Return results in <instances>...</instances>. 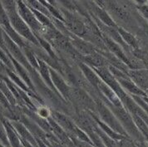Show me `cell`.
<instances>
[{"label":"cell","mask_w":148,"mask_h":147,"mask_svg":"<svg viewBox=\"0 0 148 147\" xmlns=\"http://www.w3.org/2000/svg\"><path fill=\"white\" fill-rule=\"evenodd\" d=\"M72 97L84 108L90 109L92 111L96 110V102H94V101L91 98V96L82 88H78V87H76L73 89L72 88L71 98Z\"/></svg>","instance_id":"cell-8"},{"label":"cell","mask_w":148,"mask_h":147,"mask_svg":"<svg viewBox=\"0 0 148 147\" xmlns=\"http://www.w3.org/2000/svg\"><path fill=\"white\" fill-rule=\"evenodd\" d=\"M139 10L142 13L144 17L147 18V6H146V5L141 6V7H139Z\"/></svg>","instance_id":"cell-32"},{"label":"cell","mask_w":148,"mask_h":147,"mask_svg":"<svg viewBox=\"0 0 148 147\" xmlns=\"http://www.w3.org/2000/svg\"><path fill=\"white\" fill-rule=\"evenodd\" d=\"M96 109L98 111L99 116H101V119L103 123H105L108 126H109L112 130H113L115 132L120 134L123 136L128 137L127 134L121 126V124L119 123L118 120L116 118L113 113L111 111L110 108L107 107L103 102L101 101H96Z\"/></svg>","instance_id":"cell-5"},{"label":"cell","mask_w":148,"mask_h":147,"mask_svg":"<svg viewBox=\"0 0 148 147\" xmlns=\"http://www.w3.org/2000/svg\"><path fill=\"white\" fill-rule=\"evenodd\" d=\"M116 147H136L133 142L128 137H123L121 140L116 142Z\"/></svg>","instance_id":"cell-30"},{"label":"cell","mask_w":148,"mask_h":147,"mask_svg":"<svg viewBox=\"0 0 148 147\" xmlns=\"http://www.w3.org/2000/svg\"><path fill=\"white\" fill-rule=\"evenodd\" d=\"M127 76L143 92L147 90V70L131 69L128 70Z\"/></svg>","instance_id":"cell-10"},{"label":"cell","mask_w":148,"mask_h":147,"mask_svg":"<svg viewBox=\"0 0 148 147\" xmlns=\"http://www.w3.org/2000/svg\"><path fill=\"white\" fill-rule=\"evenodd\" d=\"M49 72L51 79L53 81L55 89L58 91V92H60L61 95L66 99V100H71V89L68 87L66 81L63 80V78L61 77L59 74L53 68L49 67Z\"/></svg>","instance_id":"cell-7"},{"label":"cell","mask_w":148,"mask_h":147,"mask_svg":"<svg viewBox=\"0 0 148 147\" xmlns=\"http://www.w3.org/2000/svg\"><path fill=\"white\" fill-rule=\"evenodd\" d=\"M0 140L3 143L2 145H3L5 147H11L10 144H9V141H8V135L7 133H6V131H5V128H4L2 122H0Z\"/></svg>","instance_id":"cell-28"},{"label":"cell","mask_w":148,"mask_h":147,"mask_svg":"<svg viewBox=\"0 0 148 147\" xmlns=\"http://www.w3.org/2000/svg\"><path fill=\"white\" fill-rule=\"evenodd\" d=\"M0 60H1V62H3L9 70H11V71H13V72H15V71H14V65H13V62H12V61L10 59L9 56H8L7 53H6L3 49H2L1 47H0Z\"/></svg>","instance_id":"cell-27"},{"label":"cell","mask_w":148,"mask_h":147,"mask_svg":"<svg viewBox=\"0 0 148 147\" xmlns=\"http://www.w3.org/2000/svg\"><path fill=\"white\" fill-rule=\"evenodd\" d=\"M79 67L81 68V70L82 71V72L84 74V76L86 77V78L88 79V81L96 88L98 89V87L100 85L102 81L100 79V77L97 75V73L95 72L94 71L89 67L88 65L81 62L79 63Z\"/></svg>","instance_id":"cell-18"},{"label":"cell","mask_w":148,"mask_h":147,"mask_svg":"<svg viewBox=\"0 0 148 147\" xmlns=\"http://www.w3.org/2000/svg\"><path fill=\"white\" fill-rule=\"evenodd\" d=\"M38 71L40 72L41 77H42V79L44 80L45 83L47 84L48 87L53 91V92L55 93L57 96H59V93L58 92V91L55 89L53 81L51 79V76H50V72H49V67L47 66V63L44 62V61L41 60L39 58H38Z\"/></svg>","instance_id":"cell-17"},{"label":"cell","mask_w":148,"mask_h":147,"mask_svg":"<svg viewBox=\"0 0 148 147\" xmlns=\"http://www.w3.org/2000/svg\"><path fill=\"white\" fill-rule=\"evenodd\" d=\"M132 120L134 122L135 126L137 128V130L139 131V132L141 133L144 136H146V138L147 137L148 129H147V123H146L144 120L141 119V117L135 116V115H131Z\"/></svg>","instance_id":"cell-24"},{"label":"cell","mask_w":148,"mask_h":147,"mask_svg":"<svg viewBox=\"0 0 148 147\" xmlns=\"http://www.w3.org/2000/svg\"><path fill=\"white\" fill-rule=\"evenodd\" d=\"M109 107L111 108V111H112V113L116 116V118L118 120L119 123L121 124V126L123 127V129L125 130V131L127 134L132 135L135 136L137 139H141V133L139 132V131L137 130V128L135 126L134 122L132 120L131 114L128 112L125 109V107H114L112 105H109Z\"/></svg>","instance_id":"cell-2"},{"label":"cell","mask_w":148,"mask_h":147,"mask_svg":"<svg viewBox=\"0 0 148 147\" xmlns=\"http://www.w3.org/2000/svg\"><path fill=\"white\" fill-rule=\"evenodd\" d=\"M0 147H5L3 145H2V144H0Z\"/></svg>","instance_id":"cell-35"},{"label":"cell","mask_w":148,"mask_h":147,"mask_svg":"<svg viewBox=\"0 0 148 147\" xmlns=\"http://www.w3.org/2000/svg\"><path fill=\"white\" fill-rule=\"evenodd\" d=\"M6 74H7L8 77L12 81L13 83L15 84L18 88H21V89H22L23 92H25L32 93V92L28 89V87L26 86V84L23 81V80L21 79L20 77H19L17 74L15 73V72H13V71H11V70H9V69H7V72H6Z\"/></svg>","instance_id":"cell-22"},{"label":"cell","mask_w":148,"mask_h":147,"mask_svg":"<svg viewBox=\"0 0 148 147\" xmlns=\"http://www.w3.org/2000/svg\"><path fill=\"white\" fill-rule=\"evenodd\" d=\"M35 37L37 38V40L38 42L39 45H40L41 47H43V48L47 51V53H48V55L50 56V57L54 59V60L58 61V57H57L56 54L54 53L53 50V48H52L51 44H50L46 39H44L43 38H42L40 36H39V37H38V36H35Z\"/></svg>","instance_id":"cell-26"},{"label":"cell","mask_w":148,"mask_h":147,"mask_svg":"<svg viewBox=\"0 0 148 147\" xmlns=\"http://www.w3.org/2000/svg\"><path fill=\"white\" fill-rule=\"evenodd\" d=\"M37 111H38L37 115L42 119L46 120L47 118H49V116H50V111L46 107H38L37 109Z\"/></svg>","instance_id":"cell-31"},{"label":"cell","mask_w":148,"mask_h":147,"mask_svg":"<svg viewBox=\"0 0 148 147\" xmlns=\"http://www.w3.org/2000/svg\"><path fill=\"white\" fill-rule=\"evenodd\" d=\"M0 91L4 94V96H6L8 101H9L10 105L14 108V107L17 105V101L14 98V95L11 92V91L9 90V88L8 87L6 83L2 80L1 78H0Z\"/></svg>","instance_id":"cell-25"},{"label":"cell","mask_w":148,"mask_h":147,"mask_svg":"<svg viewBox=\"0 0 148 147\" xmlns=\"http://www.w3.org/2000/svg\"><path fill=\"white\" fill-rule=\"evenodd\" d=\"M10 123H11L12 126L14 127L15 131L17 132L18 135L19 136V138H20L21 140H26L27 142H28L29 144H31L32 146H34V147H38L37 141H36L35 138L34 137V135L30 133V131L27 130L26 126L22 122L14 120V121H12Z\"/></svg>","instance_id":"cell-13"},{"label":"cell","mask_w":148,"mask_h":147,"mask_svg":"<svg viewBox=\"0 0 148 147\" xmlns=\"http://www.w3.org/2000/svg\"><path fill=\"white\" fill-rule=\"evenodd\" d=\"M2 6L3 7L8 18L9 19L10 24L12 27L15 30V32L18 34L23 38L27 39L28 42L34 43L36 46H39V43L37 40V38L27 27V25L22 19L19 14L17 11L16 1H0Z\"/></svg>","instance_id":"cell-1"},{"label":"cell","mask_w":148,"mask_h":147,"mask_svg":"<svg viewBox=\"0 0 148 147\" xmlns=\"http://www.w3.org/2000/svg\"><path fill=\"white\" fill-rule=\"evenodd\" d=\"M68 38L70 39L71 44L73 45V47L76 49V51L77 53L81 54L82 56L84 55L86 57V56H89L91 54L94 53L95 52H97L96 48L93 47L92 44H91L87 41L82 39L81 38H78L73 34H71Z\"/></svg>","instance_id":"cell-9"},{"label":"cell","mask_w":148,"mask_h":147,"mask_svg":"<svg viewBox=\"0 0 148 147\" xmlns=\"http://www.w3.org/2000/svg\"><path fill=\"white\" fill-rule=\"evenodd\" d=\"M4 116H5V114H4V108L2 107V105L0 104V121L3 120V118H5Z\"/></svg>","instance_id":"cell-34"},{"label":"cell","mask_w":148,"mask_h":147,"mask_svg":"<svg viewBox=\"0 0 148 147\" xmlns=\"http://www.w3.org/2000/svg\"><path fill=\"white\" fill-rule=\"evenodd\" d=\"M17 11L19 14L22 19L30 28L35 36H38L40 34H43L45 31V27H42L40 23L37 20L35 16L31 11V9L23 1H16Z\"/></svg>","instance_id":"cell-3"},{"label":"cell","mask_w":148,"mask_h":147,"mask_svg":"<svg viewBox=\"0 0 148 147\" xmlns=\"http://www.w3.org/2000/svg\"><path fill=\"white\" fill-rule=\"evenodd\" d=\"M116 30H117L118 34L120 35V37L121 38V39L126 43V45H128L130 47H133L134 50L139 49L138 41H137V39L135 38L132 34H130L129 32L126 31V30H124L122 27H117Z\"/></svg>","instance_id":"cell-20"},{"label":"cell","mask_w":148,"mask_h":147,"mask_svg":"<svg viewBox=\"0 0 148 147\" xmlns=\"http://www.w3.org/2000/svg\"><path fill=\"white\" fill-rule=\"evenodd\" d=\"M3 126L5 128L6 133L8 135V139L9 141L10 146L11 147H21V141L19 136L18 135L17 132L15 131L14 127L12 126L9 120H8L6 118H3L1 120Z\"/></svg>","instance_id":"cell-14"},{"label":"cell","mask_w":148,"mask_h":147,"mask_svg":"<svg viewBox=\"0 0 148 147\" xmlns=\"http://www.w3.org/2000/svg\"><path fill=\"white\" fill-rule=\"evenodd\" d=\"M36 140V141H37V145H38V147H48L43 142V141H42L41 140H39V139H35Z\"/></svg>","instance_id":"cell-33"},{"label":"cell","mask_w":148,"mask_h":147,"mask_svg":"<svg viewBox=\"0 0 148 147\" xmlns=\"http://www.w3.org/2000/svg\"><path fill=\"white\" fill-rule=\"evenodd\" d=\"M61 14L63 17V23L71 34L78 38L87 34V27L77 16L65 9H62Z\"/></svg>","instance_id":"cell-6"},{"label":"cell","mask_w":148,"mask_h":147,"mask_svg":"<svg viewBox=\"0 0 148 147\" xmlns=\"http://www.w3.org/2000/svg\"><path fill=\"white\" fill-rule=\"evenodd\" d=\"M95 12L96 14H97V17L100 18V20L105 24L107 25L108 27H112V28H116L117 27V25L114 23V21L112 20V18L108 15V14L104 10L102 9L101 8L98 7H95Z\"/></svg>","instance_id":"cell-21"},{"label":"cell","mask_w":148,"mask_h":147,"mask_svg":"<svg viewBox=\"0 0 148 147\" xmlns=\"http://www.w3.org/2000/svg\"><path fill=\"white\" fill-rule=\"evenodd\" d=\"M51 116L53 119V120L59 126L65 131L67 132V135H69L70 134H73L75 131V128L76 126L74 125V123L67 117L66 115L60 113L58 111H53L51 113Z\"/></svg>","instance_id":"cell-11"},{"label":"cell","mask_w":148,"mask_h":147,"mask_svg":"<svg viewBox=\"0 0 148 147\" xmlns=\"http://www.w3.org/2000/svg\"><path fill=\"white\" fill-rule=\"evenodd\" d=\"M3 41H4L5 47H6L5 51H7L9 56H11L14 60L22 65L32 76H34V74L36 73V72L29 64L22 49L11 38H9V37L3 31Z\"/></svg>","instance_id":"cell-4"},{"label":"cell","mask_w":148,"mask_h":147,"mask_svg":"<svg viewBox=\"0 0 148 147\" xmlns=\"http://www.w3.org/2000/svg\"><path fill=\"white\" fill-rule=\"evenodd\" d=\"M97 90H99L101 93L105 96V97L108 99V103L110 102L111 105L117 107H122V106H123V105L121 104L120 99H119V98L117 97V96L114 93V92H113L110 87H108V86H107L103 81H101V83H100V85H99Z\"/></svg>","instance_id":"cell-16"},{"label":"cell","mask_w":148,"mask_h":147,"mask_svg":"<svg viewBox=\"0 0 148 147\" xmlns=\"http://www.w3.org/2000/svg\"><path fill=\"white\" fill-rule=\"evenodd\" d=\"M132 99L134 101L135 103L137 105V106H139V107H141V109L143 110V111H145L146 112L147 111V101H144L142 98H141V96H135V95H132Z\"/></svg>","instance_id":"cell-29"},{"label":"cell","mask_w":148,"mask_h":147,"mask_svg":"<svg viewBox=\"0 0 148 147\" xmlns=\"http://www.w3.org/2000/svg\"><path fill=\"white\" fill-rule=\"evenodd\" d=\"M90 114L92 115V117L93 118V120H94L95 122L100 126V130H101V131H103L104 133L106 134L108 137H110L111 139H112L113 140H115L116 142L119 141V140H121L123 137H125V136L121 135L120 134L115 132L113 130H112V129L109 126H108L105 123H103L101 120H99L98 117H97L96 116H94V114H92L91 112H90ZM126 137H127V136H126Z\"/></svg>","instance_id":"cell-19"},{"label":"cell","mask_w":148,"mask_h":147,"mask_svg":"<svg viewBox=\"0 0 148 147\" xmlns=\"http://www.w3.org/2000/svg\"><path fill=\"white\" fill-rule=\"evenodd\" d=\"M82 62H85L87 65H89L92 67H96V68L107 67V65L108 64V61L103 57V55L99 53L97 51L89 56L83 57Z\"/></svg>","instance_id":"cell-15"},{"label":"cell","mask_w":148,"mask_h":147,"mask_svg":"<svg viewBox=\"0 0 148 147\" xmlns=\"http://www.w3.org/2000/svg\"><path fill=\"white\" fill-rule=\"evenodd\" d=\"M103 40H104L103 42H105V44L107 45V47L109 48V50L112 53L113 55H115L117 58H119L128 67H130L131 69H132V65L131 63V61L127 57V55L125 54V53L122 51V48H121V47L119 44H117L116 42L112 41L111 38H109L108 37L104 38Z\"/></svg>","instance_id":"cell-12"},{"label":"cell","mask_w":148,"mask_h":147,"mask_svg":"<svg viewBox=\"0 0 148 147\" xmlns=\"http://www.w3.org/2000/svg\"><path fill=\"white\" fill-rule=\"evenodd\" d=\"M22 50H23V53L25 55L27 60L28 61L29 64L31 65V67H33L34 69L38 70V58L36 57L35 54L33 52V50L31 49V47H28V45H27L26 47H24Z\"/></svg>","instance_id":"cell-23"}]
</instances>
